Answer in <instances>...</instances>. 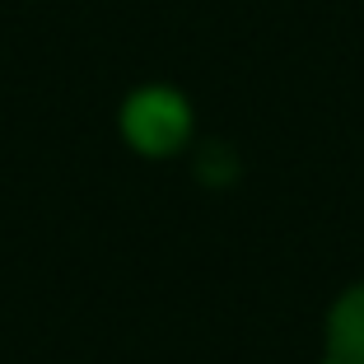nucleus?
<instances>
[{"label": "nucleus", "instance_id": "nucleus-1", "mask_svg": "<svg viewBox=\"0 0 364 364\" xmlns=\"http://www.w3.org/2000/svg\"><path fill=\"white\" fill-rule=\"evenodd\" d=\"M192 103L173 85H140L122 103V140L145 159H173L192 140Z\"/></svg>", "mask_w": 364, "mask_h": 364}, {"label": "nucleus", "instance_id": "nucleus-2", "mask_svg": "<svg viewBox=\"0 0 364 364\" xmlns=\"http://www.w3.org/2000/svg\"><path fill=\"white\" fill-rule=\"evenodd\" d=\"M327 364H364V280H355L350 289L336 294V304L327 309Z\"/></svg>", "mask_w": 364, "mask_h": 364}, {"label": "nucleus", "instance_id": "nucleus-3", "mask_svg": "<svg viewBox=\"0 0 364 364\" xmlns=\"http://www.w3.org/2000/svg\"><path fill=\"white\" fill-rule=\"evenodd\" d=\"M322 364H327V360H322Z\"/></svg>", "mask_w": 364, "mask_h": 364}]
</instances>
